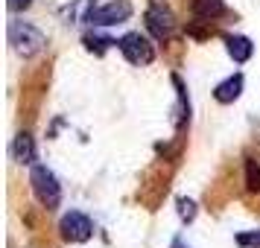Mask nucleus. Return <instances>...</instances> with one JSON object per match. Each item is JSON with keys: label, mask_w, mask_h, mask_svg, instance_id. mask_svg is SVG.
<instances>
[{"label": "nucleus", "mask_w": 260, "mask_h": 248, "mask_svg": "<svg viewBox=\"0 0 260 248\" xmlns=\"http://www.w3.org/2000/svg\"><path fill=\"white\" fill-rule=\"evenodd\" d=\"M9 44H12V50L18 56L32 59V56H38L44 50L47 38H44V32L38 26L26 24V21H9Z\"/></svg>", "instance_id": "obj_1"}, {"label": "nucleus", "mask_w": 260, "mask_h": 248, "mask_svg": "<svg viewBox=\"0 0 260 248\" xmlns=\"http://www.w3.org/2000/svg\"><path fill=\"white\" fill-rule=\"evenodd\" d=\"M29 184H32V193H36V199L53 210V207H59L61 201V184L59 178L53 175V169H47L44 164H36L32 166V172H29Z\"/></svg>", "instance_id": "obj_2"}, {"label": "nucleus", "mask_w": 260, "mask_h": 248, "mask_svg": "<svg viewBox=\"0 0 260 248\" xmlns=\"http://www.w3.org/2000/svg\"><path fill=\"white\" fill-rule=\"evenodd\" d=\"M117 47H120V53L126 56L129 64L146 67V64H152L155 61V44L146 36H141V32H129V36H123L117 41Z\"/></svg>", "instance_id": "obj_3"}, {"label": "nucleus", "mask_w": 260, "mask_h": 248, "mask_svg": "<svg viewBox=\"0 0 260 248\" xmlns=\"http://www.w3.org/2000/svg\"><path fill=\"white\" fill-rule=\"evenodd\" d=\"M146 29L155 41H170L176 36V15L170 12L164 3H152L146 9Z\"/></svg>", "instance_id": "obj_4"}, {"label": "nucleus", "mask_w": 260, "mask_h": 248, "mask_svg": "<svg viewBox=\"0 0 260 248\" xmlns=\"http://www.w3.org/2000/svg\"><path fill=\"white\" fill-rule=\"evenodd\" d=\"M132 3L129 0H111V3H103V6H96L91 9L88 15V24L94 26H114V24H126L132 18Z\"/></svg>", "instance_id": "obj_5"}, {"label": "nucleus", "mask_w": 260, "mask_h": 248, "mask_svg": "<svg viewBox=\"0 0 260 248\" xmlns=\"http://www.w3.org/2000/svg\"><path fill=\"white\" fill-rule=\"evenodd\" d=\"M59 231H61V239L64 242H85V239H91V234H94V222L85 213L71 210V213L61 216Z\"/></svg>", "instance_id": "obj_6"}, {"label": "nucleus", "mask_w": 260, "mask_h": 248, "mask_svg": "<svg viewBox=\"0 0 260 248\" xmlns=\"http://www.w3.org/2000/svg\"><path fill=\"white\" fill-rule=\"evenodd\" d=\"M243 73H234V76H228L225 82H219L216 88H213V96H216V102H222V105H231L234 99H240V94H243Z\"/></svg>", "instance_id": "obj_7"}, {"label": "nucleus", "mask_w": 260, "mask_h": 248, "mask_svg": "<svg viewBox=\"0 0 260 248\" xmlns=\"http://www.w3.org/2000/svg\"><path fill=\"white\" fill-rule=\"evenodd\" d=\"M225 50H228V56L237 61V64H246L251 59V53H254V44H251V38L246 36H228L225 38Z\"/></svg>", "instance_id": "obj_8"}, {"label": "nucleus", "mask_w": 260, "mask_h": 248, "mask_svg": "<svg viewBox=\"0 0 260 248\" xmlns=\"http://www.w3.org/2000/svg\"><path fill=\"white\" fill-rule=\"evenodd\" d=\"M12 158L18 161V164H32L36 161V143H32V137L29 134H18L12 143Z\"/></svg>", "instance_id": "obj_9"}, {"label": "nucleus", "mask_w": 260, "mask_h": 248, "mask_svg": "<svg viewBox=\"0 0 260 248\" xmlns=\"http://www.w3.org/2000/svg\"><path fill=\"white\" fill-rule=\"evenodd\" d=\"M193 15L196 21H216L219 15H225L222 0H193Z\"/></svg>", "instance_id": "obj_10"}, {"label": "nucleus", "mask_w": 260, "mask_h": 248, "mask_svg": "<svg viewBox=\"0 0 260 248\" xmlns=\"http://www.w3.org/2000/svg\"><path fill=\"white\" fill-rule=\"evenodd\" d=\"M246 187L251 193H260V164L251 161V158L246 161Z\"/></svg>", "instance_id": "obj_11"}, {"label": "nucleus", "mask_w": 260, "mask_h": 248, "mask_svg": "<svg viewBox=\"0 0 260 248\" xmlns=\"http://www.w3.org/2000/svg\"><path fill=\"white\" fill-rule=\"evenodd\" d=\"M82 44H85L88 50H91V53L103 56V53H106V50L111 47V44H114V41H108V38H103V36H85V38H82Z\"/></svg>", "instance_id": "obj_12"}, {"label": "nucleus", "mask_w": 260, "mask_h": 248, "mask_svg": "<svg viewBox=\"0 0 260 248\" xmlns=\"http://www.w3.org/2000/svg\"><path fill=\"white\" fill-rule=\"evenodd\" d=\"M176 204H178V216H181L184 222H193V219H196V201L193 199H178Z\"/></svg>", "instance_id": "obj_13"}, {"label": "nucleus", "mask_w": 260, "mask_h": 248, "mask_svg": "<svg viewBox=\"0 0 260 248\" xmlns=\"http://www.w3.org/2000/svg\"><path fill=\"white\" fill-rule=\"evenodd\" d=\"M237 245H240V248H260V231L237 234Z\"/></svg>", "instance_id": "obj_14"}, {"label": "nucleus", "mask_w": 260, "mask_h": 248, "mask_svg": "<svg viewBox=\"0 0 260 248\" xmlns=\"http://www.w3.org/2000/svg\"><path fill=\"white\" fill-rule=\"evenodd\" d=\"M6 6H9L12 12H24V9L32 6V0H6Z\"/></svg>", "instance_id": "obj_15"}]
</instances>
